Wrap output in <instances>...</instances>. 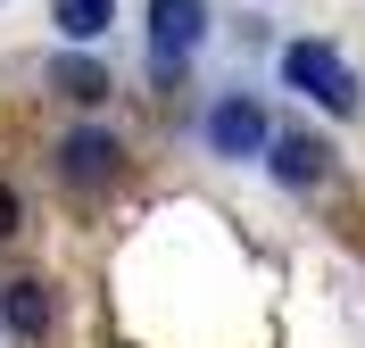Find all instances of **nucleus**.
<instances>
[{
    "mask_svg": "<svg viewBox=\"0 0 365 348\" xmlns=\"http://www.w3.org/2000/svg\"><path fill=\"white\" fill-rule=\"evenodd\" d=\"M274 183H291V191H307V183H324L332 174V149H324L316 133H274Z\"/></svg>",
    "mask_w": 365,
    "mask_h": 348,
    "instance_id": "nucleus-6",
    "label": "nucleus"
},
{
    "mask_svg": "<svg viewBox=\"0 0 365 348\" xmlns=\"http://www.w3.org/2000/svg\"><path fill=\"white\" fill-rule=\"evenodd\" d=\"M200 141H207V158L250 166L257 149H274V125H266V108H257L250 92H216V100L200 108Z\"/></svg>",
    "mask_w": 365,
    "mask_h": 348,
    "instance_id": "nucleus-2",
    "label": "nucleus"
},
{
    "mask_svg": "<svg viewBox=\"0 0 365 348\" xmlns=\"http://www.w3.org/2000/svg\"><path fill=\"white\" fill-rule=\"evenodd\" d=\"M50 83H58L67 100H100V92H108V75L91 67V58H50Z\"/></svg>",
    "mask_w": 365,
    "mask_h": 348,
    "instance_id": "nucleus-8",
    "label": "nucleus"
},
{
    "mask_svg": "<svg viewBox=\"0 0 365 348\" xmlns=\"http://www.w3.org/2000/svg\"><path fill=\"white\" fill-rule=\"evenodd\" d=\"M0 324L17 332V340H50V324H58V290L34 274H17L9 290H0Z\"/></svg>",
    "mask_w": 365,
    "mask_h": 348,
    "instance_id": "nucleus-5",
    "label": "nucleus"
},
{
    "mask_svg": "<svg viewBox=\"0 0 365 348\" xmlns=\"http://www.w3.org/2000/svg\"><path fill=\"white\" fill-rule=\"evenodd\" d=\"M9 232H17V191L0 183V241H9Z\"/></svg>",
    "mask_w": 365,
    "mask_h": 348,
    "instance_id": "nucleus-9",
    "label": "nucleus"
},
{
    "mask_svg": "<svg viewBox=\"0 0 365 348\" xmlns=\"http://www.w3.org/2000/svg\"><path fill=\"white\" fill-rule=\"evenodd\" d=\"M50 25H58L67 42H100L116 25V0H50Z\"/></svg>",
    "mask_w": 365,
    "mask_h": 348,
    "instance_id": "nucleus-7",
    "label": "nucleus"
},
{
    "mask_svg": "<svg viewBox=\"0 0 365 348\" xmlns=\"http://www.w3.org/2000/svg\"><path fill=\"white\" fill-rule=\"evenodd\" d=\"M207 42V0H150V67L175 75Z\"/></svg>",
    "mask_w": 365,
    "mask_h": 348,
    "instance_id": "nucleus-3",
    "label": "nucleus"
},
{
    "mask_svg": "<svg viewBox=\"0 0 365 348\" xmlns=\"http://www.w3.org/2000/svg\"><path fill=\"white\" fill-rule=\"evenodd\" d=\"M282 83H291L299 100L332 108V116H357V75H349V58L332 42H291L282 50Z\"/></svg>",
    "mask_w": 365,
    "mask_h": 348,
    "instance_id": "nucleus-1",
    "label": "nucleus"
},
{
    "mask_svg": "<svg viewBox=\"0 0 365 348\" xmlns=\"http://www.w3.org/2000/svg\"><path fill=\"white\" fill-rule=\"evenodd\" d=\"M116 166H125V141H116L108 125H75V133L58 141V174H67L75 191H108Z\"/></svg>",
    "mask_w": 365,
    "mask_h": 348,
    "instance_id": "nucleus-4",
    "label": "nucleus"
}]
</instances>
